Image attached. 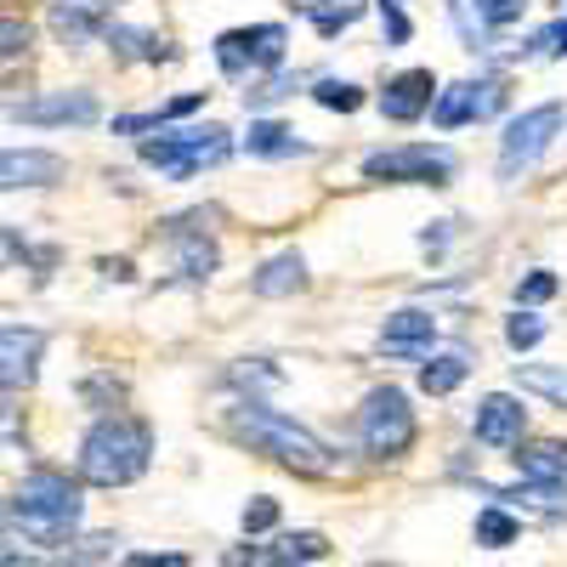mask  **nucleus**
Returning <instances> with one entry per match:
<instances>
[{
	"label": "nucleus",
	"instance_id": "f3484780",
	"mask_svg": "<svg viewBox=\"0 0 567 567\" xmlns=\"http://www.w3.org/2000/svg\"><path fill=\"white\" fill-rule=\"evenodd\" d=\"M318 556H329V539L312 534V528L278 534L272 545H261V561H267V567H307V561H318Z\"/></svg>",
	"mask_w": 567,
	"mask_h": 567
},
{
	"label": "nucleus",
	"instance_id": "f704fd0d",
	"mask_svg": "<svg viewBox=\"0 0 567 567\" xmlns=\"http://www.w3.org/2000/svg\"><path fill=\"white\" fill-rule=\"evenodd\" d=\"M0 40H7V63H18V58L29 52V29H23L18 18H7V23H0Z\"/></svg>",
	"mask_w": 567,
	"mask_h": 567
},
{
	"label": "nucleus",
	"instance_id": "ddd939ff",
	"mask_svg": "<svg viewBox=\"0 0 567 567\" xmlns=\"http://www.w3.org/2000/svg\"><path fill=\"white\" fill-rule=\"evenodd\" d=\"M432 341H437V318L420 307H403L381 323V352H392V358H420Z\"/></svg>",
	"mask_w": 567,
	"mask_h": 567
},
{
	"label": "nucleus",
	"instance_id": "b1692460",
	"mask_svg": "<svg viewBox=\"0 0 567 567\" xmlns=\"http://www.w3.org/2000/svg\"><path fill=\"white\" fill-rule=\"evenodd\" d=\"M216 63H221V74H245V69H256V58H250V34H245V29H227V34L216 40Z\"/></svg>",
	"mask_w": 567,
	"mask_h": 567
},
{
	"label": "nucleus",
	"instance_id": "9b49d317",
	"mask_svg": "<svg viewBox=\"0 0 567 567\" xmlns=\"http://www.w3.org/2000/svg\"><path fill=\"white\" fill-rule=\"evenodd\" d=\"M109 7L114 0H52V34L63 45H85V40H97L109 34Z\"/></svg>",
	"mask_w": 567,
	"mask_h": 567
},
{
	"label": "nucleus",
	"instance_id": "f8f14e48",
	"mask_svg": "<svg viewBox=\"0 0 567 567\" xmlns=\"http://www.w3.org/2000/svg\"><path fill=\"white\" fill-rule=\"evenodd\" d=\"M40 347H45V336H40V329H23V323H7V329H0V352H7V369H0V381H7V392H23V386H34Z\"/></svg>",
	"mask_w": 567,
	"mask_h": 567
},
{
	"label": "nucleus",
	"instance_id": "ea45409f",
	"mask_svg": "<svg viewBox=\"0 0 567 567\" xmlns=\"http://www.w3.org/2000/svg\"><path fill=\"white\" fill-rule=\"evenodd\" d=\"M374 567H392V561H374Z\"/></svg>",
	"mask_w": 567,
	"mask_h": 567
},
{
	"label": "nucleus",
	"instance_id": "c756f323",
	"mask_svg": "<svg viewBox=\"0 0 567 567\" xmlns=\"http://www.w3.org/2000/svg\"><path fill=\"white\" fill-rule=\"evenodd\" d=\"M267 528H278V499H250L245 505V534H267Z\"/></svg>",
	"mask_w": 567,
	"mask_h": 567
},
{
	"label": "nucleus",
	"instance_id": "0eeeda50",
	"mask_svg": "<svg viewBox=\"0 0 567 567\" xmlns=\"http://www.w3.org/2000/svg\"><path fill=\"white\" fill-rule=\"evenodd\" d=\"M369 182H449L454 159L443 148H425V142H403V148H381L363 159Z\"/></svg>",
	"mask_w": 567,
	"mask_h": 567
},
{
	"label": "nucleus",
	"instance_id": "39448f33",
	"mask_svg": "<svg viewBox=\"0 0 567 567\" xmlns=\"http://www.w3.org/2000/svg\"><path fill=\"white\" fill-rule=\"evenodd\" d=\"M142 159L148 165H159L165 176H176V182H187L194 171H205V165H216V159H227V131L221 125H187V131H159V136H142Z\"/></svg>",
	"mask_w": 567,
	"mask_h": 567
},
{
	"label": "nucleus",
	"instance_id": "473e14b6",
	"mask_svg": "<svg viewBox=\"0 0 567 567\" xmlns=\"http://www.w3.org/2000/svg\"><path fill=\"white\" fill-rule=\"evenodd\" d=\"M550 296H556V272H528L523 284H516V301H528V307L550 301Z\"/></svg>",
	"mask_w": 567,
	"mask_h": 567
},
{
	"label": "nucleus",
	"instance_id": "c85d7f7f",
	"mask_svg": "<svg viewBox=\"0 0 567 567\" xmlns=\"http://www.w3.org/2000/svg\"><path fill=\"white\" fill-rule=\"evenodd\" d=\"M307 18L318 23V34H336V29H352L363 18V7H358V0H347V7H312Z\"/></svg>",
	"mask_w": 567,
	"mask_h": 567
},
{
	"label": "nucleus",
	"instance_id": "aec40b11",
	"mask_svg": "<svg viewBox=\"0 0 567 567\" xmlns=\"http://www.w3.org/2000/svg\"><path fill=\"white\" fill-rule=\"evenodd\" d=\"M465 381V358L460 352H437L432 363H420V392L425 398H449Z\"/></svg>",
	"mask_w": 567,
	"mask_h": 567
},
{
	"label": "nucleus",
	"instance_id": "58836bf2",
	"mask_svg": "<svg viewBox=\"0 0 567 567\" xmlns=\"http://www.w3.org/2000/svg\"><path fill=\"white\" fill-rule=\"evenodd\" d=\"M103 272H109V278H131V261H125V256H120V261H103Z\"/></svg>",
	"mask_w": 567,
	"mask_h": 567
},
{
	"label": "nucleus",
	"instance_id": "f03ea898",
	"mask_svg": "<svg viewBox=\"0 0 567 567\" xmlns=\"http://www.w3.org/2000/svg\"><path fill=\"white\" fill-rule=\"evenodd\" d=\"M85 516L80 483H69L63 471H29L7 499V523L23 528L34 545H69Z\"/></svg>",
	"mask_w": 567,
	"mask_h": 567
},
{
	"label": "nucleus",
	"instance_id": "2eb2a0df",
	"mask_svg": "<svg viewBox=\"0 0 567 567\" xmlns=\"http://www.w3.org/2000/svg\"><path fill=\"white\" fill-rule=\"evenodd\" d=\"M0 176H7V187H52V182L63 176V154L7 148V159H0Z\"/></svg>",
	"mask_w": 567,
	"mask_h": 567
},
{
	"label": "nucleus",
	"instance_id": "a878e982",
	"mask_svg": "<svg viewBox=\"0 0 567 567\" xmlns=\"http://www.w3.org/2000/svg\"><path fill=\"white\" fill-rule=\"evenodd\" d=\"M545 341V318L539 312H511L505 318V347L511 352H528V347H539Z\"/></svg>",
	"mask_w": 567,
	"mask_h": 567
},
{
	"label": "nucleus",
	"instance_id": "f257e3e1",
	"mask_svg": "<svg viewBox=\"0 0 567 567\" xmlns=\"http://www.w3.org/2000/svg\"><path fill=\"white\" fill-rule=\"evenodd\" d=\"M154 460V432L136 414H103L80 437V477L91 488H125Z\"/></svg>",
	"mask_w": 567,
	"mask_h": 567
},
{
	"label": "nucleus",
	"instance_id": "9d476101",
	"mask_svg": "<svg viewBox=\"0 0 567 567\" xmlns=\"http://www.w3.org/2000/svg\"><path fill=\"white\" fill-rule=\"evenodd\" d=\"M432 103H437L432 69H403V74H392L386 91H381V114L398 120V125H414L420 114H432Z\"/></svg>",
	"mask_w": 567,
	"mask_h": 567
},
{
	"label": "nucleus",
	"instance_id": "e433bc0d",
	"mask_svg": "<svg viewBox=\"0 0 567 567\" xmlns=\"http://www.w3.org/2000/svg\"><path fill=\"white\" fill-rule=\"evenodd\" d=\"M539 45H545L550 58H561V52H567V23H550V29L539 34Z\"/></svg>",
	"mask_w": 567,
	"mask_h": 567
},
{
	"label": "nucleus",
	"instance_id": "2f4dec72",
	"mask_svg": "<svg viewBox=\"0 0 567 567\" xmlns=\"http://www.w3.org/2000/svg\"><path fill=\"white\" fill-rule=\"evenodd\" d=\"M449 12H454V23H460L465 45L477 52V45H483V23H488V18H471V0H449Z\"/></svg>",
	"mask_w": 567,
	"mask_h": 567
},
{
	"label": "nucleus",
	"instance_id": "5701e85b",
	"mask_svg": "<svg viewBox=\"0 0 567 567\" xmlns=\"http://www.w3.org/2000/svg\"><path fill=\"white\" fill-rule=\"evenodd\" d=\"M312 97H318L329 114H358V109H363V91H358L352 80H318Z\"/></svg>",
	"mask_w": 567,
	"mask_h": 567
},
{
	"label": "nucleus",
	"instance_id": "412c9836",
	"mask_svg": "<svg viewBox=\"0 0 567 567\" xmlns=\"http://www.w3.org/2000/svg\"><path fill=\"white\" fill-rule=\"evenodd\" d=\"M109 40L120 45L125 58H142V63H171V58H176L171 45H165L159 34H148V29H125V23H114V29H109Z\"/></svg>",
	"mask_w": 567,
	"mask_h": 567
},
{
	"label": "nucleus",
	"instance_id": "393cba45",
	"mask_svg": "<svg viewBox=\"0 0 567 567\" xmlns=\"http://www.w3.org/2000/svg\"><path fill=\"white\" fill-rule=\"evenodd\" d=\"M250 34V58H256V69H272L278 58H284V23H256V29H245Z\"/></svg>",
	"mask_w": 567,
	"mask_h": 567
},
{
	"label": "nucleus",
	"instance_id": "1a4fd4ad",
	"mask_svg": "<svg viewBox=\"0 0 567 567\" xmlns=\"http://www.w3.org/2000/svg\"><path fill=\"white\" fill-rule=\"evenodd\" d=\"M471 432H477V443H488V449H516L523 432H528V409L511 392H488L477 403V414H471Z\"/></svg>",
	"mask_w": 567,
	"mask_h": 567
},
{
	"label": "nucleus",
	"instance_id": "423d86ee",
	"mask_svg": "<svg viewBox=\"0 0 567 567\" xmlns=\"http://www.w3.org/2000/svg\"><path fill=\"white\" fill-rule=\"evenodd\" d=\"M561 120H567V109L561 103H539V109H523L511 125H505V136H499V176L511 182V176H523L550 142H556V131H561Z\"/></svg>",
	"mask_w": 567,
	"mask_h": 567
},
{
	"label": "nucleus",
	"instance_id": "4468645a",
	"mask_svg": "<svg viewBox=\"0 0 567 567\" xmlns=\"http://www.w3.org/2000/svg\"><path fill=\"white\" fill-rule=\"evenodd\" d=\"M18 120H29V125H91L97 120V97H91V91H58V97L23 103Z\"/></svg>",
	"mask_w": 567,
	"mask_h": 567
},
{
	"label": "nucleus",
	"instance_id": "7c9ffc66",
	"mask_svg": "<svg viewBox=\"0 0 567 567\" xmlns=\"http://www.w3.org/2000/svg\"><path fill=\"white\" fill-rule=\"evenodd\" d=\"M523 7H528V0H477V18H488L494 29H505V23L523 18Z\"/></svg>",
	"mask_w": 567,
	"mask_h": 567
},
{
	"label": "nucleus",
	"instance_id": "cd10ccee",
	"mask_svg": "<svg viewBox=\"0 0 567 567\" xmlns=\"http://www.w3.org/2000/svg\"><path fill=\"white\" fill-rule=\"evenodd\" d=\"M516 381L534 386V392H545V398H556V403L567 409V374H550V369H523V363H516Z\"/></svg>",
	"mask_w": 567,
	"mask_h": 567
},
{
	"label": "nucleus",
	"instance_id": "6ab92c4d",
	"mask_svg": "<svg viewBox=\"0 0 567 567\" xmlns=\"http://www.w3.org/2000/svg\"><path fill=\"white\" fill-rule=\"evenodd\" d=\"M245 148L256 159H290V154H307V142L290 131V125H278V120H256L250 136H245Z\"/></svg>",
	"mask_w": 567,
	"mask_h": 567
},
{
	"label": "nucleus",
	"instance_id": "dca6fc26",
	"mask_svg": "<svg viewBox=\"0 0 567 567\" xmlns=\"http://www.w3.org/2000/svg\"><path fill=\"white\" fill-rule=\"evenodd\" d=\"M296 290H307V261H301L296 250H284V256L261 261V272H256V296L278 301V296H296Z\"/></svg>",
	"mask_w": 567,
	"mask_h": 567
},
{
	"label": "nucleus",
	"instance_id": "bb28decb",
	"mask_svg": "<svg viewBox=\"0 0 567 567\" xmlns=\"http://www.w3.org/2000/svg\"><path fill=\"white\" fill-rule=\"evenodd\" d=\"M494 499H534L545 511H567V494L556 483H534V477H528V488H494Z\"/></svg>",
	"mask_w": 567,
	"mask_h": 567
},
{
	"label": "nucleus",
	"instance_id": "4c0bfd02",
	"mask_svg": "<svg viewBox=\"0 0 567 567\" xmlns=\"http://www.w3.org/2000/svg\"><path fill=\"white\" fill-rule=\"evenodd\" d=\"M420 245H425V250H432V256H437V250L449 245V233H443V221H432V227H425V233H420Z\"/></svg>",
	"mask_w": 567,
	"mask_h": 567
},
{
	"label": "nucleus",
	"instance_id": "a211bd4d",
	"mask_svg": "<svg viewBox=\"0 0 567 567\" xmlns=\"http://www.w3.org/2000/svg\"><path fill=\"white\" fill-rule=\"evenodd\" d=\"M516 471L523 477H534V483H556V477H567V443H516Z\"/></svg>",
	"mask_w": 567,
	"mask_h": 567
},
{
	"label": "nucleus",
	"instance_id": "20e7f679",
	"mask_svg": "<svg viewBox=\"0 0 567 567\" xmlns=\"http://www.w3.org/2000/svg\"><path fill=\"white\" fill-rule=\"evenodd\" d=\"M358 437L374 460H403L414 449V409L398 386H374L358 409Z\"/></svg>",
	"mask_w": 567,
	"mask_h": 567
},
{
	"label": "nucleus",
	"instance_id": "72a5a7b5",
	"mask_svg": "<svg viewBox=\"0 0 567 567\" xmlns=\"http://www.w3.org/2000/svg\"><path fill=\"white\" fill-rule=\"evenodd\" d=\"M381 29H386V40H392V45H403V40L414 34V23L403 18V7H398V0H381Z\"/></svg>",
	"mask_w": 567,
	"mask_h": 567
},
{
	"label": "nucleus",
	"instance_id": "7ed1b4c3",
	"mask_svg": "<svg viewBox=\"0 0 567 567\" xmlns=\"http://www.w3.org/2000/svg\"><path fill=\"white\" fill-rule=\"evenodd\" d=\"M233 432H239L250 449L272 454L278 465L301 471V477H323V471H336V454H329V449L307 432V425L284 420L278 409H267V403H256V398L233 409Z\"/></svg>",
	"mask_w": 567,
	"mask_h": 567
},
{
	"label": "nucleus",
	"instance_id": "c9c22d12",
	"mask_svg": "<svg viewBox=\"0 0 567 567\" xmlns=\"http://www.w3.org/2000/svg\"><path fill=\"white\" fill-rule=\"evenodd\" d=\"M125 567H187V556H148V550H136V556H125Z\"/></svg>",
	"mask_w": 567,
	"mask_h": 567
},
{
	"label": "nucleus",
	"instance_id": "6e6552de",
	"mask_svg": "<svg viewBox=\"0 0 567 567\" xmlns=\"http://www.w3.org/2000/svg\"><path fill=\"white\" fill-rule=\"evenodd\" d=\"M499 103H505V85L499 80H460V85H443L437 91L432 125L437 131H460L465 120H488Z\"/></svg>",
	"mask_w": 567,
	"mask_h": 567
},
{
	"label": "nucleus",
	"instance_id": "4be33fe9",
	"mask_svg": "<svg viewBox=\"0 0 567 567\" xmlns=\"http://www.w3.org/2000/svg\"><path fill=\"white\" fill-rule=\"evenodd\" d=\"M516 534H523V523H516L511 511H499V505L477 511V545H488V550H505V545H516Z\"/></svg>",
	"mask_w": 567,
	"mask_h": 567
}]
</instances>
